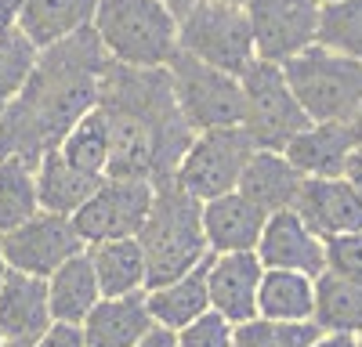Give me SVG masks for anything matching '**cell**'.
Instances as JSON below:
<instances>
[{
    "label": "cell",
    "instance_id": "6da1fadb",
    "mask_svg": "<svg viewBox=\"0 0 362 347\" xmlns=\"http://www.w3.org/2000/svg\"><path fill=\"white\" fill-rule=\"evenodd\" d=\"M105 69L109 58L90 25L44 47L22 91L0 116V156L37 166L80 116L98 105Z\"/></svg>",
    "mask_w": 362,
    "mask_h": 347
},
{
    "label": "cell",
    "instance_id": "7a4b0ae2",
    "mask_svg": "<svg viewBox=\"0 0 362 347\" xmlns=\"http://www.w3.org/2000/svg\"><path fill=\"white\" fill-rule=\"evenodd\" d=\"M98 105L112 138L109 174H134L156 185L170 181L192 130L174 105L167 69H127L109 62Z\"/></svg>",
    "mask_w": 362,
    "mask_h": 347
},
{
    "label": "cell",
    "instance_id": "3957f363",
    "mask_svg": "<svg viewBox=\"0 0 362 347\" xmlns=\"http://www.w3.org/2000/svg\"><path fill=\"white\" fill-rule=\"evenodd\" d=\"M199 207L203 202L192 199L189 192H181L174 181L156 185L153 210H148L138 231V246L145 253V268H148V289L192 272L210 257Z\"/></svg>",
    "mask_w": 362,
    "mask_h": 347
},
{
    "label": "cell",
    "instance_id": "277c9868",
    "mask_svg": "<svg viewBox=\"0 0 362 347\" xmlns=\"http://www.w3.org/2000/svg\"><path fill=\"white\" fill-rule=\"evenodd\" d=\"M90 29L112 66L167 69L177 54V18L160 0H98Z\"/></svg>",
    "mask_w": 362,
    "mask_h": 347
},
{
    "label": "cell",
    "instance_id": "5b68a950",
    "mask_svg": "<svg viewBox=\"0 0 362 347\" xmlns=\"http://www.w3.org/2000/svg\"><path fill=\"white\" fill-rule=\"evenodd\" d=\"M283 76L312 123H348L362 105V62L322 44L283 62Z\"/></svg>",
    "mask_w": 362,
    "mask_h": 347
},
{
    "label": "cell",
    "instance_id": "8992f818",
    "mask_svg": "<svg viewBox=\"0 0 362 347\" xmlns=\"http://www.w3.org/2000/svg\"><path fill=\"white\" fill-rule=\"evenodd\" d=\"M167 80H170L174 105L192 134L243 123V87H239V76L177 51L167 62Z\"/></svg>",
    "mask_w": 362,
    "mask_h": 347
},
{
    "label": "cell",
    "instance_id": "52a82bcc",
    "mask_svg": "<svg viewBox=\"0 0 362 347\" xmlns=\"http://www.w3.org/2000/svg\"><path fill=\"white\" fill-rule=\"evenodd\" d=\"M239 87H243V123L239 127L247 130L254 149L283 152L286 141L312 123L305 109L297 105L290 83L283 76V66L254 58L247 73L239 76Z\"/></svg>",
    "mask_w": 362,
    "mask_h": 347
},
{
    "label": "cell",
    "instance_id": "ba28073f",
    "mask_svg": "<svg viewBox=\"0 0 362 347\" xmlns=\"http://www.w3.org/2000/svg\"><path fill=\"white\" fill-rule=\"evenodd\" d=\"M177 51H185L214 69H225L232 76H243L247 66L257 58L247 8L199 0L185 18H177Z\"/></svg>",
    "mask_w": 362,
    "mask_h": 347
},
{
    "label": "cell",
    "instance_id": "9c48e42d",
    "mask_svg": "<svg viewBox=\"0 0 362 347\" xmlns=\"http://www.w3.org/2000/svg\"><path fill=\"white\" fill-rule=\"evenodd\" d=\"M254 156V141L243 127H214V130H196L192 141L181 152L170 181L189 192L192 199L206 202L214 195L235 192L239 174L247 159Z\"/></svg>",
    "mask_w": 362,
    "mask_h": 347
},
{
    "label": "cell",
    "instance_id": "30bf717a",
    "mask_svg": "<svg viewBox=\"0 0 362 347\" xmlns=\"http://www.w3.org/2000/svg\"><path fill=\"white\" fill-rule=\"evenodd\" d=\"M156 199V181L134 178V174H105L87 195V202L73 214V224L83 243L105 239H134Z\"/></svg>",
    "mask_w": 362,
    "mask_h": 347
},
{
    "label": "cell",
    "instance_id": "8fae6325",
    "mask_svg": "<svg viewBox=\"0 0 362 347\" xmlns=\"http://www.w3.org/2000/svg\"><path fill=\"white\" fill-rule=\"evenodd\" d=\"M0 243H4V260H8L11 272H25V275H37V279H47L54 268H62L69 257L87 250L73 217L51 214V210H37L15 231H4Z\"/></svg>",
    "mask_w": 362,
    "mask_h": 347
},
{
    "label": "cell",
    "instance_id": "7c38bea8",
    "mask_svg": "<svg viewBox=\"0 0 362 347\" xmlns=\"http://www.w3.org/2000/svg\"><path fill=\"white\" fill-rule=\"evenodd\" d=\"M247 22L254 37V54L261 62H290L308 51L319 37L315 0H247Z\"/></svg>",
    "mask_w": 362,
    "mask_h": 347
},
{
    "label": "cell",
    "instance_id": "4fadbf2b",
    "mask_svg": "<svg viewBox=\"0 0 362 347\" xmlns=\"http://www.w3.org/2000/svg\"><path fill=\"white\" fill-rule=\"evenodd\" d=\"M254 253L264 268L300 272V275H312V279H319L326 272V239H319L315 231L300 221V214L293 207L268 214Z\"/></svg>",
    "mask_w": 362,
    "mask_h": 347
},
{
    "label": "cell",
    "instance_id": "5bb4252c",
    "mask_svg": "<svg viewBox=\"0 0 362 347\" xmlns=\"http://www.w3.org/2000/svg\"><path fill=\"white\" fill-rule=\"evenodd\" d=\"M264 264L254 250L247 253H210L206 260V297L210 311L228 318L232 326H243L257 318V289H261Z\"/></svg>",
    "mask_w": 362,
    "mask_h": 347
},
{
    "label": "cell",
    "instance_id": "9a60e30c",
    "mask_svg": "<svg viewBox=\"0 0 362 347\" xmlns=\"http://www.w3.org/2000/svg\"><path fill=\"white\" fill-rule=\"evenodd\" d=\"M293 210L319 239L362 231V195L344 178H305L297 188Z\"/></svg>",
    "mask_w": 362,
    "mask_h": 347
},
{
    "label": "cell",
    "instance_id": "2e32d148",
    "mask_svg": "<svg viewBox=\"0 0 362 347\" xmlns=\"http://www.w3.org/2000/svg\"><path fill=\"white\" fill-rule=\"evenodd\" d=\"M203 217V236H206V250L210 253H247L257 246L261 228L268 221V214L250 202L243 192H225L214 195L199 207Z\"/></svg>",
    "mask_w": 362,
    "mask_h": 347
},
{
    "label": "cell",
    "instance_id": "e0dca14e",
    "mask_svg": "<svg viewBox=\"0 0 362 347\" xmlns=\"http://www.w3.org/2000/svg\"><path fill=\"white\" fill-rule=\"evenodd\" d=\"M51 322L54 318L47 304V279L8 268L4 282H0V333H4V340L33 343Z\"/></svg>",
    "mask_w": 362,
    "mask_h": 347
},
{
    "label": "cell",
    "instance_id": "ac0fdd59",
    "mask_svg": "<svg viewBox=\"0 0 362 347\" xmlns=\"http://www.w3.org/2000/svg\"><path fill=\"white\" fill-rule=\"evenodd\" d=\"M351 152L355 138L348 123H308L283 149V156L293 163L300 178H341Z\"/></svg>",
    "mask_w": 362,
    "mask_h": 347
},
{
    "label": "cell",
    "instance_id": "d6986e66",
    "mask_svg": "<svg viewBox=\"0 0 362 347\" xmlns=\"http://www.w3.org/2000/svg\"><path fill=\"white\" fill-rule=\"evenodd\" d=\"M148 329H153V318L145 308V293L102 297L80 322L83 347H134Z\"/></svg>",
    "mask_w": 362,
    "mask_h": 347
},
{
    "label": "cell",
    "instance_id": "ffe728a7",
    "mask_svg": "<svg viewBox=\"0 0 362 347\" xmlns=\"http://www.w3.org/2000/svg\"><path fill=\"white\" fill-rule=\"evenodd\" d=\"M300 181L305 178L293 170V163L283 152L254 149V156L247 159L243 174H239L235 192H243L250 202H257L264 214H276V210H290L293 207Z\"/></svg>",
    "mask_w": 362,
    "mask_h": 347
},
{
    "label": "cell",
    "instance_id": "44dd1931",
    "mask_svg": "<svg viewBox=\"0 0 362 347\" xmlns=\"http://www.w3.org/2000/svg\"><path fill=\"white\" fill-rule=\"evenodd\" d=\"M98 0H22L18 29L37 51L66 40L95 22Z\"/></svg>",
    "mask_w": 362,
    "mask_h": 347
},
{
    "label": "cell",
    "instance_id": "7402d4cb",
    "mask_svg": "<svg viewBox=\"0 0 362 347\" xmlns=\"http://www.w3.org/2000/svg\"><path fill=\"white\" fill-rule=\"evenodd\" d=\"M210 260V257H206ZM206 260L196 264L192 272L177 275L163 286H153L145 289V308H148V318L153 326H163V329H181L189 326L192 318H199L203 311H210V297H206Z\"/></svg>",
    "mask_w": 362,
    "mask_h": 347
},
{
    "label": "cell",
    "instance_id": "603a6c76",
    "mask_svg": "<svg viewBox=\"0 0 362 347\" xmlns=\"http://www.w3.org/2000/svg\"><path fill=\"white\" fill-rule=\"evenodd\" d=\"M87 257H90V268H95L102 297H131V293H145L148 289V268H145L138 236L90 243Z\"/></svg>",
    "mask_w": 362,
    "mask_h": 347
},
{
    "label": "cell",
    "instance_id": "cb8c5ba5",
    "mask_svg": "<svg viewBox=\"0 0 362 347\" xmlns=\"http://www.w3.org/2000/svg\"><path fill=\"white\" fill-rule=\"evenodd\" d=\"M102 300V289L90 268L87 250L69 257L62 268H54L47 275V304H51V318L54 322H73L80 326L83 318L95 311V304Z\"/></svg>",
    "mask_w": 362,
    "mask_h": 347
},
{
    "label": "cell",
    "instance_id": "d4e9b609",
    "mask_svg": "<svg viewBox=\"0 0 362 347\" xmlns=\"http://www.w3.org/2000/svg\"><path fill=\"white\" fill-rule=\"evenodd\" d=\"M257 318H268V322H315V279L300 272L264 268L257 289Z\"/></svg>",
    "mask_w": 362,
    "mask_h": 347
},
{
    "label": "cell",
    "instance_id": "484cf974",
    "mask_svg": "<svg viewBox=\"0 0 362 347\" xmlns=\"http://www.w3.org/2000/svg\"><path fill=\"white\" fill-rule=\"evenodd\" d=\"M54 152L62 156L69 166H76L80 174L105 178V174H109V159H112V138H109V120H105L102 105L83 112L80 120L66 130V138L58 141Z\"/></svg>",
    "mask_w": 362,
    "mask_h": 347
},
{
    "label": "cell",
    "instance_id": "4316f807",
    "mask_svg": "<svg viewBox=\"0 0 362 347\" xmlns=\"http://www.w3.org/2000/svg\"><path fill=\"white\" fill-rule=\"evenodd\" d=\"M102 178H90V174H80L76 166H69L54 149L37 163V199H40V210H51V214H66L73 217L87 195L95 192Z\"/></svg>",
    "mask_w": 362,
    "mask_h": 347
},
{
    "label": "cell",
    "instance_id": "83f0119b",
    "mask_svg": "<svg viewBox=\"0 0 362 347\" xmlns=\"http://www.w3.org/2000/svg\"><path fill=\"white\" fill-rule=\"evenodd\" d=\"M315 326L337 333H362V286L337 275L315 279Z\"/></svg>",
    "mask_w": 362,
    "mask_h": 347
},
{
    "label": "cell",
    "instance_id": "f1b7e54d",
    "mask_svg": "<svg viewBox=\"0 0 362 347\" xmlns=\"http://www.w3.org/2000/svg\"><path fill=\"white\" fill-rule=\"evenodd\" d=\"M40 210L37 199V166L0 156V236L15 231Z\"/></svg>",
    "mask_w": 362,
    "mask_h": 347
},
{
    "label": "cell",
    "instance_id": "f546056e",
    "mask_svg": "<svg viewBox=\"0 0 362 347\" xmlns=\"http://www.w3.org/2000/svg\"><path fill=\"white\" fill-rule=\"evenodd\" d=\"M315 44L362 62V0H337L319 8V37Z\"/></svg>",
    "mask_w": 362,
    "mask_h": 347
},
{
    "label": "cell",
    "instance_id": "4dcf8cb0",
    "mask_svg": "<svg viewBox=\"0 0 362 347\" xmlns=\"http://www.w3.org/2000/svg\"><path fill=\"white\" fill-rule=\"evenodd\" d=\"M37 47L22 37V29H11V33H0V116L4 109L15 102V95L22 91L25 76L33 73L37 62Z\"/></svg>",
    "mask_w": 362,
    "mask_h": 347
},
{
    "label": "cell",
    "instance_id": "1f68e13d",
    "mask_svg": "<svg viewBox=\"0 0 362 347\" xmlns=\"http://www.w3.org/2000/svg\"><path fill=\"white\" fill-rule=\"evenodd\" d=\"M177 347H235V326L218 311H203L189 326L174 333Z\"/></svg>",
    "mask_w": 362,
    "mask_h": 347
},
{
    "label": "cell",
    "instance_id": "d6a6232c",
    "mask_svg": "<svg viewBox=\"0 0 362 347\" xmlns=\"http://www.w3.org/2000/svg\"><path fill=\"white\" fill-rule=\"evenodd\" d=\"M326 275L362 286V231H344V236L326 239Z\"/></svg>",
    "mask_w": 362,
    "mask_h": 347
},
{
    "label": "cell",
    "instance_id": "836d02e7",
    "mask_svg": "<svg viewBox=\"0 0 362 347\" xmlns=\"http://www.w3.org/2000/svg\"><path fill=\"white\" fill-rule=\"evenodd\" d=\"M29 347H83V333L73 322H51Z\"/></svg>",
    "mask_w": 362,
    "mask_h": 347
},
{
    "label": "cell",
    "instance_id": "e575fe53",
    "mask_svg": "<svg viewBox=\"0 0 362 347\" xmlns=\"http://www.w3.org/2000/svg\"><path fill=\"white\" fill-rule=\"evenodd\" d=\"M312 347H358V336L355 333H337V329H319Z\"/></svg>",
    "mask_w": 362,
    "mask_h": 347
},
{
    "label": "cell",
    "instance_id": "d590c367",
    "mask_svg": "<svg viewBox=\"0 0 362 347\" xmlns=\"http://www.w3.org/2000/svg\"><path fill=\"white\" fill-rule=\"evenodd\" d=\"M134 347H177V340H174V329H163V326H153L148 329Z\"/></svg>",
    "mask_w": 362,
    "mask_h": 347
},
{
    "label": "cell",
    "instance_id": "8d00e7d4",
    "mask_svg": "<svg viewBox=\"0 0 362 347\" xmlns=\"http://www.w3.org/2000/svg\"><path fill=\"white\" fill-rule=\"evenodd\" d=\"M18 15H22V0H0V33L18 29Z\"/></svg>",
    "mask_w": 362,
    "mask_h": 347
},
{
    "label": "cell",
    "instance_id": "74e56055",
    "mask_svg": "<svg viewBox=\"0 0 362 347\" xmlns=\"http://www.w3.org/2000/svg\"><path fill=\"white\" fill-rule=\"evenodd\" d=\"M341 178L362 195V149H355L351 156H348V166H344V174H341Z\"/></svg>",
    "mask_w": 362,
    "mask_h": 347
},
{
    "label": "cell",
    "instance_id": "f35d334b",
    "mask_svg": "<svg viewBox=\"0 0 362 347\" xmlns=\"http://www.w3.org/2000/svg\"><path fill=\"white\" fill-rule=\"evenodd\" d=\"M160 4H163V8H167L174 18H185V15H189L196 4H199V0H160Z\"/></svg>",
    "mask_w": 362,
    "mask_h": 347
},
{
    "label": "cell",
    "instance_id": "ab89813d",
    "mask_svg": "<svg viewBox=\"0 0 362 347\" xmlns=\"http://www.w3.org/2000/svg\"><path fill=\"white\" fill-rule=\"evenodd\" d=\"M348 130H351V138H355V149H362V105L355 109V116L348 120Z\"/></svg>",
    "mask_w": 362,
    "mask_h": 347
},
{
    "label": "cell",
    "instance_id": "60d3db41",
    "mask_svg": "<svg viewBox=\"0 0 362 347\" xmlns=\"http://www.w3.org/2000/svg\"><path fill=\"white\" fill-rule=\"evenodd\" d=\"M4 275H8V260H4V243H0V282H4Z\"/></svg>",
    "mask_w": 362,
    "mask_h": 347
},
{
    "label": "cell",
    "instance_id": "b9f144b4",
    "mask_svg": "<svg viewBox=\"0 0 362 347\" xmlns=\"http://www.w3.org/2000/svg\"><path fill=\"white\" fill-rule=\"evenodd\" d=\"M0 347H29V340H4Z\"/></svg>",
    "mask_w": 362,
    "mask_h": 347
},
{
    "label": "cell",
    "instance_id": "7bdbcfd3",
    "mask_svg": "<svg viewBox=\"0 0 362 347\" xmlns=\"http://www.w3.org/2000/svg\"><path fill=\"white\" fill-rule=\"evenodd\" d=\"M218 4H232V8H247V0H218Z\"/></svg>",
    "mask_w": 362,
    "mask_h": 347
},
{
    "label": "cell",
    "instance_id": "ee69618b",
    "mask_svg": "<svg viewBox=\"0 0 362 347\" xmlns=\"http://www.w3.org/2000/svg\"><path fill=\"white\" fill-rule=\"evenodd\" d=\"M315 4H319V8H322V4H337V0H315Z\"/></svg>",
    "mask_w": 362,
    "mask_h": 347
},
{
    "label": "cell",
    "instance_id": "f6af8a7d",
    "mask_svg": "<svg viewBox=\"0 0 362 347\" xmlns=\"http://www.w3.org/2000/svg\"><path fill=\"white\" fill-rule=\"evenodd\" d=\"M358 347H362V333H358Z\"/></svg>",
    "mask_w": 362,
    "mask_h": 347
},
{
    "label": "cell",
    "instance_id": "bcb514c9",
    "mask_svg": "<svg viewBox=\"0 0 362 347\" xmlns=\"http://www.w3.org/2000/svg\"><path fill=\"white\" fill-rule=\"evenodd\" d=\"M0 343H4V333H0Z\"/></svg>",
    "mask_w": 362,
    "mask_h": 347
}]
</instances>
